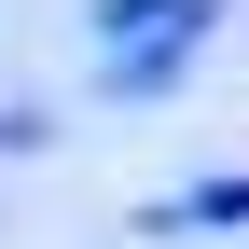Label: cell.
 Here are the masks:
<instances>
[{
	"instance_id": "1",
	"label": "cell",
	"mask_w": 249,
	"mask_h": 249,
	"mask_svg": "<svg viewBox=\"0 0 249 249\" xmlns=\"http://www.w3.org/2000/svg\"><path fill=\"white\" fill-rule=\"evenodd\" d=\"M180 222H249V180H208V194H180Z\"/></svg>"
}]
</instances>
